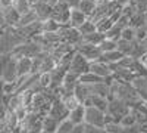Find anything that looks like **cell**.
Wrapping results in <instances>:
<instances>
[{"mask_svg": "<svg viewBox=\"0 0 147 133\" xmlns=\"http://www.w3.org/2000/svg\"><path fill=\"white\" fill-rule=\"evenodd\" d=\"M32 9L35 10V14H37V16H38L40 21L49 19L50 15H52V5L46 3L44 0H37V2H34Z\"/></svg>", "mask_w": 147, "mask_h": 133, "instance_id": "7c38bea8", "label": "cell"}, {"mask_svg": "<svg viewBox=\"0 0 147 133\" xmlns=\"http://www.w3.org/2000/svg\"><path fill=\"white\" fill-rule=\"evenodd\" d=\"M40 133H47V132H44V130H41V132H40Z\"/></svg>", "mask_w": 147, "mask_h": 133, "instance_id": "681fc988", "label": "cell"}, {"mask_svg": "<svg viewBox=\"0 0 147 133\" xmlns=\"http://www.w3.org/2000/svg\"><path fill=\"white\" fill-rule=\"evenodd\" d=\"M78 83H80V76L68 71L65 74V77H63V81H62V84H60V87H62L65 92H68V93H72L74 90H75Z\"/></svg>", "mask_w": 147, "mask_h": 133, "instance_id": "4fadbf2b", "label": "cell"}, {"mask_svg": "<svg viewBox=\"0 0 147 133\" xmlns=\"http://www.w3.org/2000/svg\"><path fill=\"white\" fill-rule=\"evenodd\" d=\"M96 6H97L96 0H80V3L77 5V8H78L81 12H84L87 16H90V15L93 14L94 9H96Z\"/></svg>", "mask_w": 147, "mask_h": 133, "instance_id": "603a6c76", "label": "cell"}, {"mask_svg": "<svg viewBox=\"0 0 147 133\" xmlns=\"http://www.w3.org/2000/svg\"><path fill=\"white\" fill-rule=\"evenodd\" d=\"M16 70H18V77H25L31 74V58L27 56L16 58Z\"/></svg>", "mask_w": 147, "mask_h": 133, "instance_id": "2e32d148", "label": "cell"}, {"mask_svg": "<svg viewBox=\"0 0 147 133\" xmlns=\"http://www.w3.org/2000/svg\"><path fill=\"white\" fill-rule=\"evenodd\" d=\"M68 3L71 8H77V5L80 3V0H68Z\"/></svg>", "mask_w": 147, "mask_h": 133, "instance_id": "ee69618b", "label": "cell"}, {"mask_svg": "<svg viewBox=\"0 0 147 133\" xmlns=\"http://www.w3.org/2000/svg\"><path fill=\"white\" fill-rule=\"evenodd\" d=\"M132 86L136 87V90L138 92L140 98L147 102V77H136L132 81Z\"/></svg>", "mask_w": 147, "mask_h": 133, "instance_id": "ac0fdd59", "label": "cell"}, {"mask_svg": "<svg viewBox=\"0 0 147 133\" xmlns=\"http://www.w3.org/2000/svg\"><path fill=\"white\" fill-rule=\"evenodd\" d=\"M0 56H2V53H0Z\"/></svg>", "mask_w": 147, "mask_h": 133, "instance_id": "db71d44e", "label": "cell"}, {"mask_svg": "<svg viewBox=\"0 0 147 133\" xmlns=\"http://www.w3.org/2000/svg\"><path fill=\"white\" fill-rule=\"evenodd\" d=\"M121 34H122V28H121L119 25H116V24H113V25L106 31V37L110 39V40L118 42V40L121 39Z\"/></svg>", "mask_w": 147, "mask_h": 133, "instance_id": "836d02e7", "label": "cell"}, {"mask_svg": "<svg viewBox=\"0 0 147 133\" xmlns=\"http://www.w3.org/2000/svg\"><path fill=\"white\" fill-rule=\"evenodd\" d=\"M105 133H106V132H105Z\"/></svg>", "mask_w": 147, "mask_h": 133, "instance_id": "9f6ffc18", "label": "cell"}, {"mask_svg": "<svg viewBox=\"0 0 147 133\" xmlns=\"http://www.w3.org/2000/svg\"><path fill=\"white\" fill-rule=\"evenodd\" d=\"M2 78L5 81H15L18 78V70H16V58L15 56H9L7 62L5 65V70L2 72Z\"/></svg>", "mask_w": 147, "mask_h": 133, "instance_id": "9c48e42d", "label": "cell"}, {"mask_svg": "<svg viewBox=\"0 0 147 133\" xmlns=\"http://www.w3.org/2000/svg\"><path fill=\"white\" fill-rule=\"evenodd\" d=\"M87 15L81 12L78 8H71V14H69V25L74 28H78L82 22L87 21Z\"/></svg>", "mask_w": 147, "mask_h": 133, "instance_id": "9a60e30c", "label": "cell"}, {"mask_svg": "<svg viewBox=\"0 0 147 133\" xmlns=\"http://www.w3.org/2000/svg\"><path fill=\"white\" fill-rule=\"evenodd\" d=\"M116 2H118L119 5H122V6H125V5L129 3V0H116Z\"/></svg>", "mask_w": 147, "mask_h": 133, "instance_id": "f6af8a7d", "label": "cell"}, {"mask_svg": "<svg viewBox=\"0 0 147 133\" xmlns=\"http://www.w3.org/2000/svg\"><path fill=\"white\" fill-rule=\"evenodd\" d=\"M60 99L63 101L65 106L68 108L69 111L72 110V108H75V106H78V105H80V102H78V99H77V96L74 95V92H72V93H65Z\"/></svg>", "mask_w": 147, "mask_h": 133, "instance_id": "4dcf8cb0", "label": "cell"}, {"mask_svg": "<svg viewBox=\"0 0 147 133\" xmlns=\"http://www.w3.org/2000/svg\"><path fill=\"white\" fill-rule=\"evenodd\" d=\"M0 133H5V132H3V130H2V129H0Z\"/></svg>", "mask_w": 147, "mask_h": 133, "instance_id": "f907efd6", "label": "cell"}, {"mask_svg": "<svg viewBox=\"0 0 147 133\" xmlns=\"http://www.w3.org/2000/svg\"><path fill=\"white\" fill-rule=\"evenodd\" d=\"M40 52H41V47H40L38 43H35L34 40H27V42L21 43L19 46H16L10 55L15 56V58H21V56L34 58V56L38 55Z\"/></svg>", "mask_w": 147, "mask_h": 133, "instance_id": "7a4b0ae2", "label": "cell"}, {"mask_svg": "<svg viewBox=\"0 0 147 133\" xmlns=\"http://www.w3.org/2000/svg\"><path fill=\"white\" fill-rule=\"evenodd\" d=\"M90 71L94 72V74H97L99 77H102V78H106L109 76H112V70H110L109 64L100 61V59H96V61L90 62Z\"/></svg>", "mask_w": 147, "mask_h": 133, "instance_id": "8fae6325", "label": "cell"}, {"mask_svg": "<svg viewBox=\"0 0 147 133\" xmlns=\"http://www.w3.org/2000/svg\"><path fill=\"white\" fill-rule=\"evenodd\" d=\"M132 46H134V42H128L125 39H119L116 42V49L124 53L125 56H131V52H132Z\"/></svg>", "mask_w": 147, "mask_h": 133, "instance_id": "d4e9b609", "label": "cell"}, {"mask_svg": "<svg viewBox=\"0 0 147 133\" xmlns=\"http://www.w3.org/2000/svg\"><path fill=\"white\" fill-rule=\"evenodd\" d=\"M62 2H68V0H62Z\"/></svg>", "mask_w": 147, "mask_h": 133, "instance_id": "816d5d0a", "label": "cell"}, {"mask_svg": "<svg viewBox=\"0 0 147 133\" xmlns=\"http://www.w3.org/2000/svg\"><path fill=\"white\" fill-rule=\"evenodd\" d=\"M146 37H147V25L136 28V40L137 42H143Z\"/></svg>", "mask_w": 147, "mask_h": 133, "instance_id": "ab89813d", "label": "cell"}, {"mask_svg": "<svg viewBox=\"0 0 147 133\" xmlns=\"http://www.w3.org/2000/svg\"><path fill=\"white\" fill-rule=\"evenodd\" d=\"M41 123H43V130L47 132V133H55L56 129H57V124H59L57 120H55L50 115H44Z\"/></svg>", "mask_w": 147, "mask_h": 133, "instance_id": "cb8c5ba5", "label": "cell"}, {"mask_svg": "<svg viewBox=\"0 0 147 133\" xmlns=\"http://www.w3.org/2000/svg\"><path fill=\"white\" fill-rule=\"evenodd\" d=\"M59 35H60V42L68 43L71 46H75L77 43H80L82 40V35L80 34L78 28L71 27L69 24H65V25H60L59 28Z\"/></svg>", "mask_w": 147, "mask_h": 133, "instance_id": "5b68a950", "label": "cell"}, {"mask_svg": "<svg viewBox=\"0 0 147 133\" xmlns=\"http://www.w3.org/2000/svg\"><path fill=\"white\" fill-rule=\"evenodd\" d=\"M121 39H125L128 42H134L136 40V28L132 27H125L124 30H122V34H121Z\"/></svg>", "mask_w": 147, "mask_h": 133, "instance_id": "f35d334b", "label": "cell"}, {"mask_svg": "<svg viewBox=\"0 0 147 133\" xmlns=\"http://www.w3.org/2000/svg\"><path fill=\"white\" fill-rule=\"evenodd\" d=\"M107 101H109V105H107L106 113L112 115L116 123H119V120L125 114H128L129 110H131V108L128 106V104L124 102L122 99H119V98H112V96H110V98H107Z\"/></svg>", "mask_w": 147, "mask_h": 133, "instance_id": "6da1fadb", "label": "cell"}, {"mask_svg": "<svg viewBox=\"0 0 147 133\" xmlns=\"http://www.w3.org/2000/svg\"><path fill=\"white\" fill-rule=\"evenodd\" d=\"M96 30H97V28H96V22H93L90 18H87V21L82 22L81 25L78 27V31H80L81 35L90 34V33H93V31H96Z\"/></svg>", "mask_w": 147, "mask_h": 133, "instance_id": "d6a6232c", "label": "cell"}, {"mask_svg": "<svg viewBox=\"0 0 147 133\" xmlns=\"http://www.w3.org/2000/svg\"><path fill=\"white\" fill-rule=\"evenodd\" d=\"M105 37H106V34H105V33H100V31H97V30H96V31H93V33H90V34L82 35V42L99 46Z\"/></svg>", "mask_w": 147, "mask_h": 133, "instance_id": "44dd1931", "label": "cell"}, {"mask_svg": "<svg viewBox=\"0 0 147 133\" xmlns=\"http://www.w3.org/2000/svg\"><path fill=\"white\" fill-rule=\"evenodd\" d=\"M105 111L99 110L96 106H85V117H84V123L85 124H91L96 127H105Z\"/></svg>", "mask_w": 147, "mask_h": 133, "instance_id": "8992f818", "label": "cell"}, {"mask_svg": "<svg viewBox=\"0 0 147 133\" xmlns=\"http://www.w3.org/2000/svg\"><path fill=\"white\" fill-rule=\"evenodd\" d=\"M59 28H60V24L56 22L52 18L41 21V30H43V33H57Z\"/></svg>", "mask_w": 147, "mask_h": 133, "instance_id": "484cf974", "label": "cell"}, {"mask_svg": "<svg viewBox=\"0 0 147 133\" xmlns=\"http://www.w3.org/2000/svg\"><path fill=\"white\" fill-rule=\"evenodd\" d=\"M146 25H147V12H146Z\"/></svg>", "mask_w": 147, "mask_h": 133, "instance_id": "7dc6e473", "label": "cell"}, {"mask_svg": "<svg viewBox=\"0 0 147 133\" xmlns=\"http://www.w3.org/2000/svg\"><path fill=\"white\" fill-rule=\"evenodd\" d=\"M35 21H40V19H38V16H37L35 10L31 8V10H28L27 14L21 15V18H19V22H18V25H16V27L30 25V24H32V22H35Z\"/></svg>", "mask_w": 147, "mask_h": 133, "instance_id": "7402d4cb", "label": "cell"}, {"mask_svg": "<svg viewBox=\"0 0 147 133\" xmlns=\"http://www.w3.org/2000/svg\"><path fill=\"white\" fill-rule=\"evenodd\" d=\"M84 133H105V129H102V127H96V126L85 124V123H84Z\"/></svg>", "mask_w": 147, "mask_h": 133, "instance_id": "60d3db41", "label": "cell"}, {"mask_svg": "<svg viewBox=\"0 0 147 133\" xmlns=\"http://www.w3.org/2000/svg\"><path fill=\"white\" fill-rule=\"evenodd\" d=\"M44 2H46V3H49V5H52V6H53V5H56V3L59 2V0H44Z\"/></svg>", "mask_w": 147, "mask_h": 133, "instance_id": "bcb514c9", "label": "cell"}, {"mask_svg": "<svg viewBox=\"0 0 147 133\" xmlns=\"http://www.w3.org/2000/svg\"><path fill=\"white\" fill-rule=\"evenodd\" d=\"M30 2H31V3H34V2H37V0H30Z\"/></svg>", "mask_w": 147, "mask_h": 133, "instance_id": "c3c4849f", "label": "cell"}, {"mask_svg": "<svg viewBox=\"0 0 147 133\" xmlns=\"http://www.w3.org/2000/svg\"><path fill=\"white\" fill-rule=\"evenodd\" d=\"M146 25V14L143 12H136L131 18H129V27L132 28H138Z\"/></svg>", "mask_w": 147, "mask_h": 133, "instance_id": "83f0119b", "label": "cell"}, {"mask_svg": "<svg viewBox=\"0 0 147 133\" xmlns=\"http://www.w3.org/2000/svg\"><path fill=\"white\" fill-rule=\"evenodd\" d=\"M68 114H69V110L65 106L63 101L60 99V98H55L52 101L50 110H49V114L47 115L53 117L55 120H57V121H62V120L68 118Z\"/></svg>", "mask_w": 147, "mask_h": 133, "instance_id": "ba28073f", "label": "cell"}, {"mask_svg": "<svg viewBox=\"0 0 147 133\" xmlns=\"http://www.w3.org/2000/svg\"><path fill=\"white\" fill-rule=\"evenodd\" d=\"M0 129H2V123H0Z\"/></svg>", "mask_w": 147, "mask_h": 133, "instance_id": "f5cc1de1", "label": "cell"}, {"mask_svg": "<svg viewBox=\"0 0 147 133\" xmlns=\"http://www.w3.org/2000/svg\"><path fill=\"white\" fill-rule=\"evenodd\" d=\"M84 117H85V106L80 104L78 106L72 108L68 114V120L75 126V124H84Z\"/></svg>", "mask_w": 147, "mask_h": 133, "instance_id": "5bb4252c", "label": "cell"}, {"mask_svg": "<svg viewBox=\"0 0 147 133\" xmlns=\"http://www.w3.org/2000/svg\"><path fill=\"white\" fill-rule=\"evenodd\" d=\"M69 14H71L69 3L59 0L56 5L52 6V15H50V18L55 19L56 22H59L60 25H65V24H69Z\"/></svg>", "mask_w": 147, "mask_h": 133, "instance_id": "3957f363", "label": "cell"}, {"mask_svg": "<svg viewBox=\"0 0 147 133\" xmlns=\"http://www.w3.org/2000/svg\"><path fill=\"white\" fill-rule=\"evenodd\" d=\"M13 5V0H0V8L5 9V8H9Z\"/></svg>", "mask_w": 147, "mask_h": 133, "instance_id": "7bdbcfd3", "label": "cell"}, {"mask_svg": "<svg viewBox=\"0 0 147 133\" xmlns=\"http://www.w3.org/2000/svg\"><path fill=\"white\" fill-rule=\"evenodd\" d=\"M74 95L77 96V99L80 104L84 105V102L87 101L91 96V90H90V84H84V83H78L75 90H74Z\"/></svg>", "mask_w": 147, "mask_h": 133, "instance_id": "e0dca14e", "label": "cell"}, {"mask_svg": "<svg viewBox=\"0 0 147 133\" xmlns=\"http://www.w3.org/2000/svg\"><path fill=\"white\" fill-rule=\"evenodd\" d=\"M90 90H91V95H97V96L107 98L109 92H110V87H109V84H107L105 80H102V81H99V83L90 84Z\"/></svg>", "mask_w": 147, "mask_h": 133, "instance_id": "d6986e66", "label": "cell"}, {"mask_svg": "<svg viewBox=\"0 0 147 133\" xmlns=\"http://www.w3.org/2000/svg\"><path fill=\"white\" fill-rule=\"evenodd\" d=\"M72 127H74V124L69 121L68 118H65V120H62V121H59L57 129H56L55 133H69L72 130Z\"/></svg>", "mask_w": 147, "mask_h": 133, "instance_id": "d590c367", "label": "cell"}, {"mask_svg": "<svg viewBox=\"0 0 147 133\" xmlns=\"http://www.w3.org/2000/svg\"><path fill=\"white\" fill-rule=\"evenodd\" d=\"M107 105H109V101L107 98H103V96H97V95H91V106H96L102 111H107Z\"/></svg>", "mask_w": 147, "mask_h": 133, "instance_id": "f1b7e54d", "label": "cell"}, {"mask_svg": "<svg viewBox=\"0 0 147 133\" xmlns=\"http://www.w3.org/2000/svg\"><path fill=\"white\" fill-rule=\"evenodd\" d=\"M125 55L124 53H121L118 49H115V50H110V52H102V55H100V61H103V62H106V64H115V62H118L119 59H122Z\"/></svg>", "mask_w": 147, "mask_h": 133, "instance_id": "ffe728a7", "label": "cell"}, {"mask_svg": "<svg viewBox=\"0 0 147 133\" xmlns=\"http://www.w3.org/2000/svg\"><path fill=\"white\" fill-rule=\"evenodd\" d=\"M2 15H3V22H5V27H16L18 22H19V12L15 10L13 6H9L2 9Z\"/></svg>", "mask_w": 147, "mask_h": 133, "instance_id": "30bf717a", "label": "cell"}, {"mask_svg": "<svg viewBox=\"0 0 147 133\" xmlns=\"http://www.w3.org/2000/svg\"><path fill=\"white\" fill-rule=\"evenodd\" d=\"M113 24H115V22L110 19V16H105V18H102V19H99V21L96 22V28H97V31L106 34V31L112 27Z\"/></svg>", "mask_w": 147, "mask_h": 133, "instance_id": "1f68e13d", "label": "cell"}, {"mask_svg": "<svg viewBox=\"0 0 147 133\" xmlns=\"http://www.w3.org/2000/svg\"><path fill=\"white\" fill-rule=\"evenodd\" d=\"M74 49H75V52L81 53V55L87 59V61H90V62H91V61H96V59H99L100 55H102V50H100L99 46L85 43V42H82V40L74 46Z\"/></svg>", "mask_w": 147, "mask_h": 133, "instance_id": "277c9868", "label": "cell"}, {"mask_svg": "<svg viewBox=\"0 0 147 133\" xmlns=\"http://www.w3.org/2000/svg\"><path fill=\"white\" fill-rule=\"evenodd\" d=\"M99 47H100L102 52L115 50V49H116V42H115V40H110V39H107V37H105V39L102 40V43L99 44Z\"/></svg>", "mask_w": 147, "mask_h": 133, "instance_id": "e575fe53", "label": "cell"}, {"mask_svg": "<svg viewBox=\"0 0 147 133\" xmlns=\"http://www.w3.org/2000/svg\"><path fill=\"white\" fill-rule=\"evenodd\" d=\"M103 129H105L106 133H122V132H124V126H121V124L116 123V121H112V123L105 124Z\"/></svg>", "mask_w": 147, "mask_h": 133, "instance_id": "74e56055", "label": "cell"}, {"mask_svg": "<svg viewBox=\"0 0 147 133\" xmlns=\"http://www.w3.org/2000/svg\"><path fill=\"white\" fill-rule=\"evenodd\" d=\"M68 71L74 72V74H77V76H81V74H84V72L90 71V61H87L81 53L75 52L74 56H72V59H71Z\"/></svg>", "mask_w": 147, "mask_h": 133, "instance_id": "52a82bcc", "label": "cell"}, {"mask_svg": "<svg viewBox=\"0 0 147 133\" xmlns=\"http://www.w3.org/2000/svg\"><path fill=\"white\" fill-rule=\"evenodd\" d=\"M102 80H103L102 77H99L91 71H87V72H84V74L80 76V83H84V84H94V83H99Z\"/></svg>", "mask_w": 147, "mask_h": 133, "instance_id": "f546056e", "label": "cell"}, {"mask_svg": "<svg viewBox=\"0 0 147 133\" xmlns=\"http://www.w3.org/2000/svg\"><path fill=\"white\" fill-rule=\"evenodd\" d=\"M119 124H121V126H124V127H131V126H134V124H137L136 117L131 114V110H129L128 114H125L124 117L119 120Z\"/></svg>", "mask_w": 147, "mask_h": 133, "instance_id": "8d00e7d4", "label": "cell"}, {"mask_svg": "<svg viewBox=\"0 0 147 133\" xmlns=\"http://www.w3.org/2000/svg\"><path fill=\"white\" fill-rule=\"evenodd\" d=\"M69 133H84V124H75Z\"/></svg>", "mask_w": 147, "mask_h": 133, "instance_id": "b9f144b4", "label": "cell"}, {"mask_svg": "<svg viewBox=\"0 0 147 133\" xmlns=\"http://www.w3.org/2000/svg\"><path fill=\"white\" fill-rule=\"evenodd\" d=\"M12 6L15 8V10L19 12V15H24V14H27L28 10H31L32 3L30 0H13V5Z\"/></svg>", "mask_w": 147, "mask_h": 133, "instance_id": "4316f807", "label": "cell"}, {"mask_svg": "<svg viewBox=\"0 0 147 133\" xmlns=\"http://www.w3.org/2000/svg\"><path fill=\"white\" fill-rule=\"evenodd\" d=\"M140 133H143V132H140Z\"/></svg>", "mask_w": 147, "mask_h": 133, "instance_id": "11a10c76", "label": "cell"}]
</instances>
